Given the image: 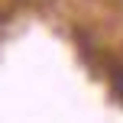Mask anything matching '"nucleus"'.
<instances>
[{
  "label": "nucleus",
  "instance_id": "f257e3e1",
  "mask_svg": "<svg viewBox=\"0 0 123 123\" xmlns=\"http://www.w3.org/2000/svg\"><path fill=\"white\" fill-rule=\"evenodd\" d=\"M110 84H113V94L123 100V65H120V62L110 65Z\"/></svg>",
  "mask_w": 123,
  "mask_h": 123
}]
</instances>
